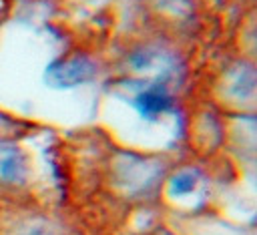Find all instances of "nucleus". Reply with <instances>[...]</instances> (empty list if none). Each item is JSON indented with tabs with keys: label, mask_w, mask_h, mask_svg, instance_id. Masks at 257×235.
I'll return each instance as SVG.
<instances>
[{
	"label": "nucleus",
	"mask_w": 257,
	"mask_h": 235,
	"mask_svg": "<svg viewBox=\"0 0 257 235\" xmlns=\"http://www.w3.org/2000/svg\"><path fill=\"white\" fill-rule=\"evenodd\" d=\"M2 12H4V0H0V16H2Z\"/></svg>",
	"instance_id": "nucleus-5"
},
{
	"label": "nucleus",
	"mask_w": 257,
	"mask_h": 235,
	"mask_svg": "<svg viewBox=\"0 0 257 235\" xmlns=\"http://www.w3.org/2000/svg\"><path fill=\"white\" fill-rule=\"evenodd\" d=\"M92 64L86 58H66V60H56L54 64L48 66L46 70V80L52 86L58 88H68L78 82H84L92 76Z\"/></svg>",
	"instance_id": "nucleus-1"
},
{
	"label": "nucleus",
	"mask_w": 257,
	"mask_h": 235,
	"mask_svg": "<svg viewBox=\"0 0 257 235\" xmlns=\"http://www.w3.org/2000/svg\"><path fill=\"white\" fill-rule=\"evenodd\" d=\"M0 179L6 183H22L26 179V161L22 151L4 141H0Z\"/></svg>",
	"instance_id": "nucleus-2"
},
{
	"label": "nucleus",
	"mask_w": 257,
	"mask_h": 235,
	"mask_svg": "<svg viewBox=\"0 0 257 235\" xmlns=\"http://www.w3.org/2000/svg\"><path fill=\"white\" fill-rule=\"evenodd\" d=\"M24 235H46V231H42V229H38V227H34V229H28Z\"/></svg>",
	"instance_id": "nucleus-4"
},
{
	"label": "nucleus",
	"mask_w": 257,
	"mask_h": 235,
	"mask_svg": "<svg viewBox=\"0 0 257 235\" xmlns=\"http://www.w3.org/2000/svg\"><path fill=\"white\" fill-rule=\"evenodd\" d=\"M135 106L139 108V112L143 116L153 119V116H157L159 112H163L169 106V96L161 88H149V90H143L135 98Z\"/></svg>",
	"instance_id": "nucleus-3"
}]
</instances>
